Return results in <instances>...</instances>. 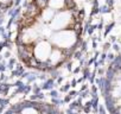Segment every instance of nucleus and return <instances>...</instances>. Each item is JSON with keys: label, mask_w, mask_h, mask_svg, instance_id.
Wrapping results in <instances>:
<instances>
[{"label": "nucleus", "mask_w": 121, "mask_h": 114, "mask_svg": "<svg viewBox=\"0 0 121 114\" xmlns=\"http://www.w3.org/2000/svg\"><path fill=\"white\" fill-rule=\"evenodd\" d=\"M106 99L112 114H121V62L113 69L108 77Z\"/></svg>", "instance_id": "1"}, {"label": "nucleus", "mask_w": 121, "mask_h": 114, "mask_svg": "<svg viewBox=\"0 0 121 114\" xmlns=\"http://www.w3.org/2000/svg\"><path fill=\"white\" fill-rule=\"evenodd\" d=\"M51 40L59 49H69V48H73L76 44L77 32L73 29L60 30V31H57L51 37Z\"/></svg>", "instance_id": "2"}, {"label": "nucleus", "mask_w": 121, "mask_h": 114, "mask_svg": "<svg viewBox=\"0 0 121 114\" xmlns=\"http://www.w3.org/2000/svg\"><path fill=\"white\" fill-rule=\"evenodd\" d=\"M74 26H75L74 16H73L71 11H69V10L57 13L53 17V19L51 20V23H50V27L53 31H60V30H65V29H71Z\"/></svg>", "instance_id": "3"}, {"label": "nucleus", "mask_w": 121, "mask_h": 114, "mask_svg": "<svg viewBox=\"0 0 121 114\" xmlns=\"http://www.w3.org/2000/svg\"><path fill=\"white\" fill-rule=\"evenodd\" d=\"M52 46L49 42L46 40H40L39 43L36 44V46L33 48V56L35 58L40 62V63H45L46 61L50 60V55L52 52Z\"/></svg>", "instance_id": "4"}, {"label": "nucleus", "mask_w": 121, "mask_h": 114, "mask_svg": "<svg viewBox=\"0 0 121 114\" xmlns=\"http://www.w3.org/2000/svg\"><path fill=\"white\" fill-rule=\"evenodd\" d=\"M63 53H62V50H60L59 48H56V49H53L52 50V52H51V55H50V63L52 64V66H57V64H59L60 62L63 61Z\"/></svg>", "instance_id": "5"}, {"label": "nucleus", "mask_w": 121, "mask_h": 114, "mask_svg": "<svg viewBox=\"0 0 121 114\" xmlns=\"http://www.w3.org/2000/svg\"><path fill=\"white\" fill-rule=\"evenodd\" d=\"M53 11L55 10H52L50 7L43 9V11H42V18H43V22L44 23H51V20L55 17V12Z\"/></svg>", "instance_id": "6"}, {"label": "nucleus", "mask_w": 121, "mask_h": 114, "mask_svg": "<svg viewBox=\"0 0 121 114\" xmlns=\"http://www.w3.org/2000/svg\"><path fill=\"white\" fill-rule=\"evenodd\" d=\"M67 0H49L48 6L52 10H60L65 6Z\"/></svg>", "instance_id": "7"}, {"label": "nucleus", "mask_w": 121, "mask_h": 114, "mask_svg": "<svg viewBox=\"0 0 121 114\" xmlns=\"http://www.w3.org/2000/svg\"><path fill=\"white\" fill-rule=\"evenodd\" d=\"M37 112H35L33 109H25L24 112H23V114H36Z\"/></svg>", "instance_id": "8"}, {"label": "nucleus", "mask_w": 121, "mask_h": 114, "mask_svg": "<svg viewBox=\"0 0 121 114\" xmlns=\"http://www.w3.org/2000/svg\"><path fill=\"white\" fill-rule=\"evenodd\" d=\"M11 0H0V3H3V4H6V3H10Z\"/></svg>", "instance_id": "9"}]
</instances>
